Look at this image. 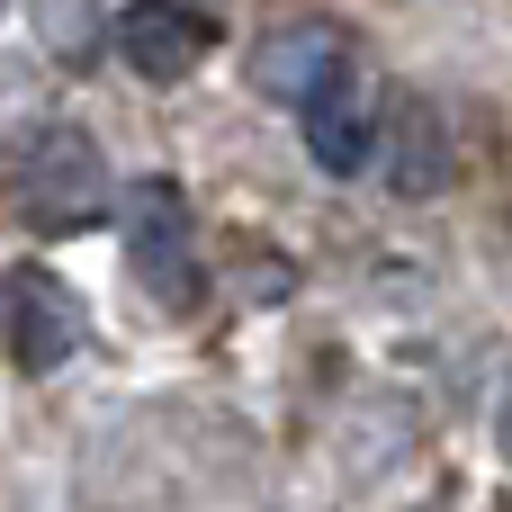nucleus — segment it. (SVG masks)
I'll return each mask as SVG.
<instances>
[{"label": "nucleus", "mask_w": 512, "mask_h": 512, "mask_svg": "<svg viewBox=\"0 0 512 512\" xmlns=\"http://www.w3.org/2000/svg\"><path fill=\"white\" fill-rule=\"evenodd\" d=\"M9 207H18L27 234H81V225H99L108 216V162H99V144L72 135V126L36 135V153L18 162Z\"/></svg>", "instance_id": "obj_1"}, {"label": "nucleus", "mask_w": 512, "mask_h": 512, "mask_svg": "<svg viewBox=\"0 0 512 512\" xmlns=\"http://www.w3.org/2000/svg\"><path fill=\"white\" fill-rule=\"evenodd\" d=\"M117 225H126V252H135V279L153 306H198V252H189V198L180 180L144 171L117 189Z\"/></svg>", "instance_id": "obj_2"}, {"label": "nucleus", "mask_w": 512, "mask_h": 512, "mask_svg": "<svg viewBox=\"0 0 512 512\" xmlns=\"http://www.w3.org/2000/svg\"><path fill=\"white\" fill-rule=\"evenodd\" d=\"M0 315H9V360L27 378H45V369H63L81 351V306H72V288L54 270H9Z\"/></svg>", "instance_id": "obj_3"}, {"label": "nucleus", "mask_w": 512, "mask_h": 512, "mask_svg": "<svg viewBox=\"0 0 512 512\" xmlns=\"http://www.w3.org/2000/svg\"><path fill=\"white\" fill-rule=\"evenodd\" d=\"M207 45H216V18L189 9V0H126V9H117V54H126L144 81H180V72H198Z\"/></svg>", "instance_id": "obj_4"}, {"label": "nucleus", "mask_w": 512, "mask_h": 512, "mask_svg": "<svg viewBox=\"0 0 512 512\" xmlns=\"http://www.w3.org/2000/svg\"><path fill=\"white\" fill-rule=\"evenodd\" d=\"M297 126H306V153L333 171V180H351V171H369V144H378V108H369V90H360V72L351 63H333L306 99H297Z\"/></svg>", "instance_id": "obj_5"}, {"label": "nucleus", "mask_w": 512, "mask_h": 512, "mask_svg": "<svg viewBox=\"0 0 512 512\" xmlns=\"http://www.w3.org/2000/svg\"><path fill=\"white\" fill-rule=\"evenodd\" d=\"M378 171H387V189L396 198H432L441 180H450V117L432 108V99H396L387 108V144H378Z\"/></svg>", "instance_id": "obj_6"}, {"label": "nucleus", "mask_w": 512, "mask_h": 512, "mask_svg": "<svg viewBox=\"0 0 512 512\" xmlns=\"http://www.w3.org/2000/svg\"><path fill=\"white\" fill-rule=\"evenodd\" d=\"M333 63H342V45H333L324 27H297V36H279V45L252 63V81H261L270 99H288V108H297V99H306V90H315Z\"/></svg>", "instance_id": "obj_7"}, {"label": "nucleus", "mask_w": 512, "mask_h": 512, "mask_svg": "<svg viewBox=\"0 0 512 512\" xmlns=\"http://www.w3.org/2000/svg\"><path fill=\"white\" fill-rule=\"evenodd\" d=\"M36 9H45V27H54V54H63V63H90V36H99V27L81 18V0H36Z\"/></svg>", "instance_id": "obj_8"}, {"label": "nucleus", "mask_w": 512, "mask_h": 512, "mask_svg": "<svg viewBox=\"0 0 512 512\" xmlns=\"http://www.w3.org/2000/svg\"><path fill=\"white\" fill-rule=\"evenodd\" d=\"M495 441H504V459H512V378H504V414H495Z\"/></svg>", "instance_id": "obj_9"}, {"label": "nucleus", "mask_w": 512, "mask_h": 512, "mask_svg": "<svg viewBox=\"0 0 512 512\" xmlns=\"http://www.w3.org/2000/svg\"><path fill=\"white\" fill-rule=\"evenodd\" d=\"M0 9H9V0H0Z\"/></svg>", "instance_id": "obj_10"}]
</instances>
